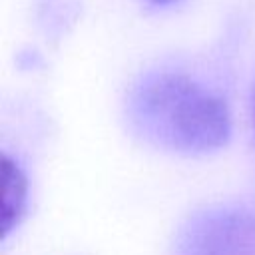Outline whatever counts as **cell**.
<instances>
[{
  "label": "cell",
  "mask_w": 255,
  "mask_h": 255,
  "mask_svg": "<svg viewBox=\"0 0 255 255\" xmlns=\"http://www.w3.org/2000/svg\"><path fill=\"white\" fill-rule=\"evenodd\" d=\"M133 120L147 139L183 153L219 149L231 133L227 104L183 76L143 84L133 100Z\"/></svg>",
  "instance_id": "cell-1"
},
{
  "label": "cell",
  "mask_w": 255,
  "mask_h": 255,
  "mask_svg": "<svg viewBox=\"0 0 255 255\" xmlns=\"http://www.w3.org/2000/svg\"><path fill=\"white\" fill-rule=\"evenodd\" d=\"M2 237H8V233L18 227L26 213L28 203V179L24 169L16 159L10 155H2Z\"/></svg>",
  "instance_id": "cell-2"
},
{
  "label": "cell",
  "mask_w": 255,
  "mask_h": 255,
  "mask_svg": "<svg viewBox=\"0 0 255 255\" xmlns=\"http://www.w3.org/2000/svg\"><path fill=\"white\" fill-rule=\"evenodd\" d=\"M155 2H159V4H165V2H171V0H155Z\"/></svg>",
  "instance_id": "cell-3"
}]
</instances>
